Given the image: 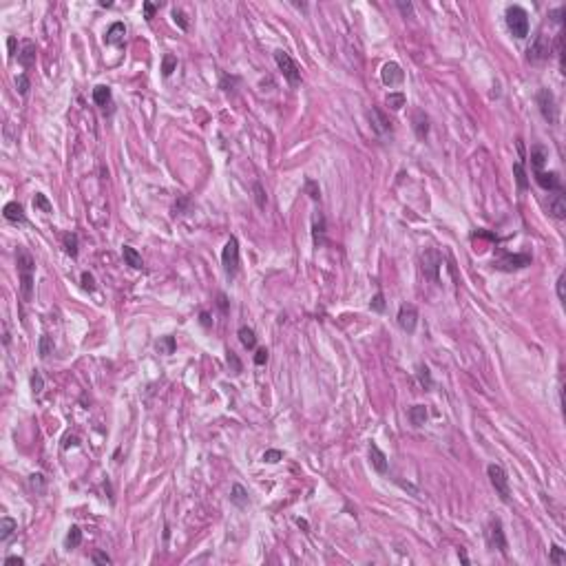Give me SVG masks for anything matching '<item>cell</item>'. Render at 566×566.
Segmentation results:
<instances>
[{"label":"cell","instance_id":"277c9868","mask_svg":"<svg viewBox=\"0 0 566 566\" xmlns=\"http://www.w3.org/2000/svg\"><path fill=\"white\" fill-rule=\"evenodd\" d=\"M487 476H489L491 484H494L496 494L500 496V500H502V502H511V489H509L507 471H504L500 464L494 462V464H489V467H487Z\"/></svg>","mask_w":566,"mask_h":566},{"label":"cell","instance_id":"816d5d0a","mask_svg":"<svg viewBox=\"0 0 566 566\" xmlns=\"http://www.w3.org/2000/svg\"><path fill=\"white\" fill-rule=\"evenodd\" d=\"M91 562L93 564H111L113 560L106 553H102V551H97V553H93V557H91Z\"/></svg>","mask_w":566,"mask_h":566},{"label":"cell","instance_id":"836d02e7","mask_svg":"<svg viewBox=\"0 0 566 566\" xmlns=\"http://www.w3.org/2000/svg\"><path fill=\"white\" fill-rule=\"evenodd\" d=\"M405 102H407V97H405V93H389L387 97H385V104L389 106L391 111H401L403 106H405Z\"/></svg>","mask_w":566,"mask_h":566},{"label":"cell","instance_id":"ac0fdd59","mask_svg":"<svg viewBox=\"0 0 566 566\" xmlns=\"http://www.w3.org/2000/svg\"><path fill=\"white\" fill-rule=\"evenodd\" d=\"M411 122H414V133L418 139H427L429 135V117L425 111H414V117H411Z\"/></svg>","mask_w":566,"mask_h":566},{"label":"cell","instance_id":"e0dca14e","mask_svg":"<svg viewBox=\"0 0 566 566\" xmlns=\"http://www.w3.org/2000/svg\"><path fill=\"white\" fill-rule=\"evenodd\" d=\"M3 217L7 219V222H11V224H24V222H27L24 208H22V206H20L18 202H9V204H5V208H3Z\"/></svg>","mask_w":566,"mask_h":566},{"label":"cell","instance_id":"f5cc1de1","mask_svg":"<svg viewBox=\"0 0 566 566\" xmlns=\"http://www.w3.org/2000/svg\"><path fill=\"white\" fill-rule=\"evenodd\" d=\"M265 363H268V350H265V348L257 350V354H255V365H265Z\"/></svg>","mask_w":566,"mask_h":566},{"label":"cell","instance_id":"b9f144b4","mask_svg":"<svg viewBox=\"0 0 566 566\" xmlns=\"http://www.w3.org/2000/svg\"><path fill=\"white\" fill-rule=\"evenodd\" d=\"M16 89H18V93H20V95H27V93H29V89H31V82H29V78H27L24 73H20V76L16 78Z\"/></svg>","mask_w":566,"mask_h":566},{"label":"cell","instance_id":"d6986e66","mask_svg":"<svg viewBox=\"0 0 566 566\" xmlns=\"http://www.w3.org/2000/svg\"><path fill=\"white\" fill-rule=\"evenodd\" d=\"M547 162H549V149L544 144H535L531 149V166H533V170L540 173Z\"/></svg>","mask_w":566,"mask_h":566},{"label":"cell","instance_id":"e7e4bbea","mask_svg":"<svg viewBox=\"0 0 566 566\" xmlns=\"http://www.w3.org/2000/svg\"><path fill=\"white\" fill-rule=\"evenodd\" d=\"M297 524H299V527H301L303 531H308V529H310V524L305 522V520H301V518H299V520H297Z\"/></svg>","mask_w":566,"mask_h":566},{"label":"cell","instance_id":"7bdbcfd3","mask_svg":"<svg viewBox=\"0 0 566 566\" xmlns=\"http://www.w3.org/2000/svg\"><path fill=\"white\" fill-rule=\"evenodd\" d=\"M173 20L179 24V29H182V31H188V18H186V13L182 9H177V7L173 9Z\"/></svg>","mask_w":566,"mask_h":566},{"label":"cell","instance_id":"680465c9","mask_svg":"<svg viewBox=\"0 0 566 566\" xmlns=\"http://www.w3.org/2000/svg\"><path fill=\"white\" fill-rule=\"evenodd\" d=\"M78 445H80V438H78V436H66V438H64V449L78 447Z\"/></svg>","mask_w":566,"mask_h":566},{"label":"cell","instance_id":"f907efd6","mask_svg":"<svg viewBox=\"0 0 566 566\" xmlns=\"http://www.w3.org/2000/svg\"><path fill=\"white\" fill-rule=\"evenodd\" d=\"M396 7H398V9H401V13H403L405 18H409L411 13H414V5H411V3H403V0H398V3H396Z\"/></svg>","mask_w":566,"mask_h":566},{"label":"cell","instance_id":"03108f58","mask_svg":"<svg viewBox=\"0 0 566 566\" xmlns=\"http://www.w3.org/2000/svg\"><path fill=\"white\" fill-rule=\"evenodd\" d=\"M294 7H297V9H303V11L308 9V5H305V3H294Z\"/></svg>","mask_w":566,"mask_h":566},{"label":"cell","instance_id":"5bb4252c","mask_svg":"<svg viewBox=\"0 0 566 566\" xmlns=\"http://www.w3.org/2000/svg\"><path fill=\"white\" fill-rule=\"evenodd\" d=\"M370 122H372V129H374L378 135H385V133H391V122L385 113L378 109V106H372L370 111Z\"/></svg>","mask_w":566,"mask_h":566},{"label":"cell","instance_id":"cb8c5ba5","mask_svg":"<svg viewBox=\"0 0 566 566\" xmlns=\"http://www.w3.org/2000/svg\"><path fill=\"white\" fill-rule=\"evenodd\" d=\"M427 416L429 414H427V407H425V405H414V407H409V411H407V418L414 427H423L425 421H427Z\"/></svg>","mask_w":566,"mask_h":566},{"label":"cell","instance_id":"7a4b0ae2","mask_svg":"<svg viewBox=\"0 0 566 566\" xmlns=\"http://www.w3.org/2000/svg\"><path fill=\"white\" fill-rule=\"evenodd\" d=\"M504 18H507L509 31L513 33L518 40H522V38L529 36V13L524 11L520 5H511V7H507V11H504Z\"/></svg>","mask_w":566,"mask_h":566},{"label":"cell","instance_id":"ee69618b","mask_svg":"<svg viewBox=\"0 0 566 566\" xmlns=\"http://www.w3.org/2000/svg\"><path fill=\"white\" fill-rule=\"evenodd\" d=\"M305 192H308V195L314 199V202H318V199H321V188H318V184L314 182V179H308V182H305Z\"/></svg>","mask_w":566,"mask_h":566},{"label":"cell","instance_id":"6da1fadb","mask_svg":"<svg viewBox=\"0 0 566 566\" xmlns=\"http://www.w3.org/2000/svg\"><path fill=\"white\" fill-rule=\"evenodd\" d=\"M16 265H18V279H20V294L22 301H31L33 297V275H36V261L24 248H18L16 252Z\"/></svg>","mask_w":566,"mask_h":566},{"label":"cell","instance_id":"11a10c76","mask_svg":"<svg viewBox=\"0 0 566 566\" xmlns=\"http://www.w3.org/2000/svg\"><path fill=\"white\" fill-rule=\"evenodd\" d=\"M564 283H566V275L562 272L560 279H557V297H560V301H562V303L566 301V294H564Z\"/></svg>","mask_w":566,"mask_h":566},{"label":"cell","instance_id":"f546056e","mask_svg":"<svg viewBox=\"0 0 566 566\" xmlns=\"http://www.w3.org/2000/svg\"><path fill=\"white\" fill-rule=\"evenodd\" d=\"M62 245H64V252L71 259L78 257V235L76 232H66V235L62 237Z\"/></svg>","mask_w":566,"mask_h":566},{"label":"cell","instance_id":"4fadbf2b","mask_svg":"<svg viewBox=\"0 0 566 566\" xmlns=\"http://www.w3.org/2000/svg\"><path fill=\"white\" fill-rule=\"evenodd\" d=\"M549 212L551 217L555 219H566V192L560 190H553V195H549Z\"/></svg>","mask_w":566,"mask_h":566},{"label":"cell","instance_id":"30bf717a","mask_svg":"<svg viewBox=\"0 0 566 566\" xmlns=\"http://www.w3.org/2000/svg\"><path fill=\"white\" fill-rule=\"evenodd\" d=\"M416 325H418V310H416V305H411V303L401 305V310H398V328H401L403 332H407V334H414Z\"/></svg>","mask_w":566,"mask_h":566},{"label":"cell","instance_id":"8fae6325","mask_svg":"<svg viewBox=\"0 0 566 566\" xmlns=\"http://www.w3.org/2000/svg\"><path fill=\"white\" fill-rule=\"evenodd\" d=\"M440 265H442V257H440L438 250L429 248V250L423 252V272H425L427 279L438 281V270H440Z\"/></svg>","mask_w":566,"mask_h":566},{"label":"cell","instance_id":"f6af8a7d","mask_svg":"<svg viewBox=\"0 0 566 566\" xmlns=\"http://www.w3.org/2000/svg\"><path fill=\"white\" fill-rule=\"evenodd\" d=\"M283 458V451H279V449H268L263 454V462H268V464H275V462H279Z\"/></svg>","mask_w":566,"mask_h":566},{"label":"cell","instance_id":"f35d334b","mask_svg":"<svg viewBox=\"0 0 566 566\" xmlns=\"http://www.w3.org/2000/svg\"><path fill=\"white\" fill-rule=\"evenodd\" d=\"M226 361H228V367H230V372L232 374H241L243 372V365H241V361H239V356L235 354V352L232 350H228L226 352Z\"/></svg>","mask_w":566,"mask_h":566},{"label":"cell","instance_id":"6125c7cd","mask_svg":"<svg viewBox=\"0 0 566 566\" xmlns=\"http://www.w3.org/2000/svg\"><path fill=\"white\" fill-rule=\"evenodd\" d=\"M219 308H222L224 312H228V303H226V297L219 294Z\"/></svg>","mask_w":566,"mask_h":566},{"label":"cell","instance_id":"db71d44e","mask_svg":"<svg viewBox=\"0 0 566 566\" xmlns=\"http://www.w3.org/2000/svg\"><path fill=\"white\" fill-rule=\"evenodd\" d=\"M142 7H144V18H146V20H153V16H155V11H157V7L153 5V3H149V0H146Z\"/></svg>","mask_w":566,"mask_h":566},{"label":"cell","instance_id":"83f0119b","mask_svg":"<svg viewBox=\"0 0 566 566\" xmlns=\"http://www.w3.org/2000/svg\"><path fill=\"white\" fill-rule=\"evenodd\" d=\"M312 235H314V243H323V235H325V219L321 212H316L314 219H312Z\"/></svg>","mask_w":566,"mask_h":566},{"label":"cell","instance_id":"ffe728a7","mask_svg":"<svg viewBox=\"0 0 566 566\" xmlns=\"http://www.w3.org/2000/svg\"><path fill=\"white\" fill-rule=\"evenodd\" d=\"M18 62L24 66V69H29V66H33V62H36V44L31 42V40H24L22 46H20L18 51Z\"/></svg>","mask_w":566,"mask_h":566},{"label":"cell","instance_id":"7402d4cb","mask_svg":"<svg viewBox=\"0 0 566 566\" xmlns=\"http://www.w3.org/2000/svg\"><path fill=\"white\" fill-rule=\"evenodd\" d=\"M230 502L235 504L239 509H245L250 504V498H248V491H245L241 484H232L230 489Z\"/></svg>","mask_w":566,"mask_h":566},{"label":"cell","instance_id":"be15d7a7","mask_svg":"<svg viewBox=\"0 0 566 566\" xmlns=\"http://www.w3.org/2000/svg\"><path fill=\"white\" fill-rule=\"evenodd\" d=\"M202 325L204 328H210V316L206 314V312H202Z\"/></svg>","mask_w":566,"mask_h":566},{"label":"cell","instance_id":"8992f818","mask_svg":"<svg viewBox=\"0 0 566 566\" xmlns=\"http://www.w3.org/2000/svg\"><path fill=\"white\" fill-rule=\"evenodd\" d=\"M487 544L489 549H496L500 551L502 555H507V535H504V529H502V520L500 518H491L489 524H487Z\"/></svg>","mask_w":566,"mask_h":566},{"label":"cell","instance_id":"7dc6e473","mask_svg":"<svg viewBox=\"0 0 566 566\" xmlns=\"http://www.w3.org/2000/svg\"><path fill=\"white\" fill-rule=\"evenodd\" d=\"M188 208H190V199H188V197H182L175 206H173V215H184V212L188 210Z\"/></svg>","mask_w":566,"mask_h":566},{"label":"cell","instance_id":"681fc988","mask_svg":"<svg viewBox=\"0 0 566 566\" xmlns=\"http://www.w3.org/2000/svg\"><path fill=\"white\" fill-rule=\"evenodd\" d=\"M80 279H82V288H84L86 292H93V290H95V279H93L91 272H82V277H80Z\"/></svg>","mask_w":566,"mask_h":566},{"label":"cell","instance_id":"74e56055","mask_svg":"<svg viewBox=\"0 0 566 566\" xmlns=\"http://www.w3.org/2000/svg\"><path fill=\"white\" fill-rule=\"evenodd\" d=\"M175 69H177V58L173 56V53H166L164 60H162V76H164V78H168Z\"/></svg>","mask_w":566,"mask_h":566},{"label":"cell","instance_id":"f1b7e54d","mask_svg":"<svg viewBox=\"0 0 566 566\" xmlns=\"http://www.w3.org/2000/svg\"><path fill=\"white\" fill-rule=\"evenodd\" d=\"M175 348H177L175 336H159V341L155 343V350L159 352V354H166V356H170L173 352H175Z\"/></svg>","mask_w":566,"mask_h":566},{"label":"cell","instance_id":"1f68e13d","mask_svg":"<svg viewBox=\"0 0 566 566\" xmlns=\"http://www.w3.org/2000/svg\"><path fill=\"white\" fill-rule=\"evenodd\" d=\"M513 177H515L518 188H520V190L529 188V177H527V170H524V162H515L513 164Z\"/></svg>","mask_w":566,"mask_h":566},{"label":"cell","instance_id":"9a60e30c","mask_svg":"<svg viewBox=\"0 0 566 566\" xmlns=\"http://www.w3.org/2000/svg\"><path fill=\"white\" fill-rule=\"evenodd\" d=\"M370 462H372V467H374L378 474H387L389 460H387V456H385L383 451L378 449L376 442H370Z\"/></svg>","mask_w":566,"mask_h":566},{"label":"cell","instance_id":"4dcf8cb0","mask_svg":"<svg viewBox=\"0 0 566 566\" xmlns=\"http://www.w3.org/2000/svg\"><path fill=\"white\" fill-rule=\"evenodd\" d=\"M53 350H56V343H53V338H51L49 334H42V336H40V341H38V354H40V358L51 356Z\"/></svg>","mask_w":566,"mask_h":566},{"label":"cell","instance_id":"8d00e7d4","mask_svg":"<svg viewBox=\"0 0 566 566\" xmlns=\"http://www.w3.org/2000/svg\"><path fill=\"white\" fill-rule=\"evenodd\" d=\"M29 484H31V489L36 491L38 496H42L44 491H46V480H44L42 474H31L29 476Z\"/></svg>","mask_w":566,"mask_h":566},{"label":"cell","instance_id":"c3c4849f","mask_svg":"<svg viewBox=\"0 0 566 566\" xmlns=\"http://www.w3.org/2000/svg\"><path fill=\"white\" fill-rule=\"evenodd\" d=\"M370 308L374 310V312H383V310H385V297H383V292H376L374 299H372V303H370Z\"/></svg>","mask_w":566,"mask_h":566},{"label":"cell","instance_id":"603a6c76","mask_svg":"<svg viewBox=\"0 0 566 566\" xmlns=\"http://www.w3.org/2000/svg\"><path fill=\"white\" fill-rule=\"evenodd\" d=\"M122 255H124L126 265H131L133 270H142V268H144L142 255H139V252H137L135 248H131V245H124V248H122Z\"/></svg>","mask_w":566,"mask_h":566},{"label":"cell","instance_id":"e575fe53","mask_svg":"<svg viewBox=\"0 0 566 566\" xmlns=\"http://www.w3.org/2000/svg\"><path fill=\"white\" fill-rule=\"evenodd\" d=\"M416 376H418V383H421L425 389H431V385H434V381H431V372H429L427 365H418Z\"/></svg>","mask_w":566,"mask_h":566},{"label":"cell","instance_id":"ba28073f","mask_svg":"<svg viewBox=\"0 0 566 566\" xmlns=\"http://www.w3.org/2000/svg\"><path fill=\"white\" fill-rule=\"evenodd\" d=\"M549 56H551V40H549V36H544V33H537L535 40L529 46V51H527V60L537 64V62L549 60Z\"/></svg>","mask_w":566,"mask_h":566},{"label":"cell","instance_id":"9c48e42d","mask_svg":"<svg viewBox=\"0 0 566 566\" xmlns=\"http://www.w3.org/2000/svg\"><path fill=\"white\" fill-rule=\"evenodd\" d=\"M531 255H507L502 259H498V261H494V268L496 270H502V272H513V270H522L527 268V265H531Z\"/></svg>","mask_w":566,"mask_h":566},{"label":"cell","instance_id":"2e32d148","mask_svg":"<svg viewBox=\"0 0 566 566\" xmlns=\"http://www.w3.org/2000/svg\"><path fill=\"white\" fill-rule=\"evenodd\" d=\"M535 182L540 184L544 190H549V192L562 188V179H560L557 173H544V170H540V173H535Z\"/></svg>","mask_w":566,"mask_h":566},{"label":"cell","instance_id":"94428289","mask_svg":"<svg viewBox=\"0 0 566 566\" xmlns=\"http://www.w3.org/2000/svg\"><path fill=\"white\" fill-rule=\"evenodd\" d=\"M458 557H460L462 564H469V557H467V553H464V549H458Z\"/></svg>","mask_w":566,"mask_h":566},{"label":"cell","instance_id":"484cf974","mask_svg":"<svg viewBox=\"0 0 566 566\" xmlns=\"http://www.w3.org/2000/svg\"><path fill=\"white\" fill-rule=\"evenodd\" d=\"M93 102H95L97 106H102V109H106V106L111 104V89L106 84H97L95 89H93Z\"/></svg>","mask_w":566,"mask_h":566},{"label":"cell","instance_id":"d590c367","mask_svg":"<svg viewBox=\"0 0 566 566\" xmlns=\"http://www.w3.org/2000/svg\"><path fill=\"white\" fill-rule=\"evenodd\" d=\"M33 208L40 210V212H51L53 206H51L49 199H46V195H42V192H36V195H33Z\"/></svg>","mask_w":566,"mask_h":566},{"label":"cell","instance_id":"3957f363","mask_svg":"<svg viewBox=\"0 0 566 566\" xmlns=\"http://www.w3.org/2000/svg\"><path fill=\"white\" fill-rule=\"evenodd\" d=\"M275 62H277L279 69H281L283 78L288 80L290 86H299V84H301V69H299V64L292 60V56H290L288 51L277 49L275 51Z\"/></svg>","mask_w":566,"mask_h":566},{"label":"cell","instance_id":"d4e9b609","mask_svg":"<svg viewBox=\"0 0 566 566\" xmlns=\"http://www.w3.org/2000/svg\"><path fill=\"white\" fill-rule=\"evenodd\" d=\"M239 341H241V345L245 350H255L257 348V334H255V330L252 328H248V325H241V328H239Z\"/></svg>","mask_w":566,"mask_h":566},{"label":"cell","instance_id":"4316f807","mask_svg":"<svg viewBox=\"0 0 566 566\" xmlns=\"http://www.w3.org/2000/svg\"><path fill=\"white\" fill-rule=\"evenodd\" d=\"M16 531H18V522L13 520V518L5 515L3 520H0V542H7Z\"/></svg>","mask_w":566,"mask_h":566},{"label":"cell","instance_id":"ab89813d","mask_svg":"<svg viewBox=\"0 0 566 566\" xmlns=\"http://www.w3.org/2000/svg\"><path fill=\"white\" fill-rule=\"evenodd\" d=\"M549 562L551 564H566V553L562 547H557V544H553L551 547V553H549Z\"/></svg>","mask_w":566,"mask_h":566},{"label":"cell","instance_id":"d6a6232c","mask_svg":"<svg viewBox=\"0 0 566 566\" xmlns=\"http://www.w3.org/2000/svg\"><path fill=\"white\" fill-rule=\"evenodd\" d=\"M80 544H82V531H80V527H73L69 529V533H66V540H64V547L66 549H78Z\"/></svg>","mask_w":566,"mask_h":566},{"label":"cell","instance_id":"5b68a950","mask_svg":"<svg viewBox=\"0 0 566 566\" xmlns=\"http://www.w3.org/2000/svg\"><path fill=\"white\" fill-rule=\"evenodd\" d=\"M222 265H224V272H226L228 279L237 277V272H239V241H237V237H230L228 243L224 245Z\"/></svg>","mask_w":566,"mask_h":566},{"label":"cell","instance_id":"44dd1931","mask_svg":"<svg viewBox=\"0 0 566 566\" xmlns=\"http://www.w3.org/2000/svg\"><path fill=\"white\" fill-rule=\"evenodd\" d=\"M124 36H126V27H124V22H113L111 27H109V31H106V44H115V46H119V44H124Z\"/></svg>","mask_w":566,"mask_h":566},{"label":"cell","instance_id":"6f0895ef","mask_svg":"<svg viewBox=\"0 0 566 566\" xmlns=\"http://www.w3.org/2000/svg\"><path fill=\"white\" fill-rule=\"evenodd\" d=\"M551 18H553V22H557V24H562V16H564V7H560V9H553L549 13Z\"/></svg>","mask_w":566,"mask_h":566},{"label":"cell","instance_id":"91938a15","mask_svg":"<svg viewBox=\"0 0 566 566\" xmlns=\"http://www.w3.org/2000/svg\"><path fill=\"white\" fill-rule=\"evenodd\" d=\"M5 564H18V566H22L24 560H22V557H18V555H9V557H5Z\"/></svg>","mask_w":566,"mask_h":566},{"label":"cell","instance_id":"7c38bea8","mask_svg":"<svg viewBox=\"0 0 566 566\" xmlns=\"http://www.w3.org/2000/svg\"><path fill=\"white\" fill-rule=\"evenodd\" d=\"M381 80H383L385 86H396V84H401L403 80H405L403 66L398 64V62H387V64H383V69H381Z\"/></svg>","mask_w":566,"mask_h":566},{"label":"cell","instance_id":"52a82bcc","mask_svg":"<svg viewBox=\"0 0 566 566\" xmlns=\"http://www.w3.org/2000/svg\"><path fill=\"white\" fill-rule=\"evenodd\" d=\"M537 109H540L542 117L547 119L549 124H557V102H555V95L551 89H540L537 91Z\"/></svg>","mask_w":566,"mask_h":566},{"label":"cell","instance_id":"9f6ffc18","mask_svg":"<svg viewBox=\"0 0 566 566\" xmlns=\"http://www.w3.org/2000/svg\"><path fill=\"white\" fill-rule=\"evenodd\" d=\"M235 82H237V78H230V76H224V78H222V89H224L226 93H228V91H232V89H230V86H232V84H235Z\"/></svg>","mask_w":566,"mask_h":566},{"label":"cell","instance_id":"bcb514c9","mask_svg":"<svg viewBox=\"0 0 566 566\" xmlns=\"http://www.w3.org/2000/svg\"><path fill=\"white\" fill-rule=\"evenodd\" d=\"M42 387H44V381H42V376H40V372H33L31 374V389H33V394H40V391H42Z\"/></svg>","mask_w":566,"mask_h":566},{"label":"cell","instance_id":"60d3db41","mask_svg":"<svg viewBox=\"0 0 566 566\" xmlns=\"http://www.w3.org/2000/svg\"><path fill=\"white\" fill-rule=\"evenodd\" d=\"M252 190H255V202H257V208H265V204H268V195H265L263 186L255 182V186H252Z\"/></svg>","mask_w":566,"mask_h":566}]
</instances>
